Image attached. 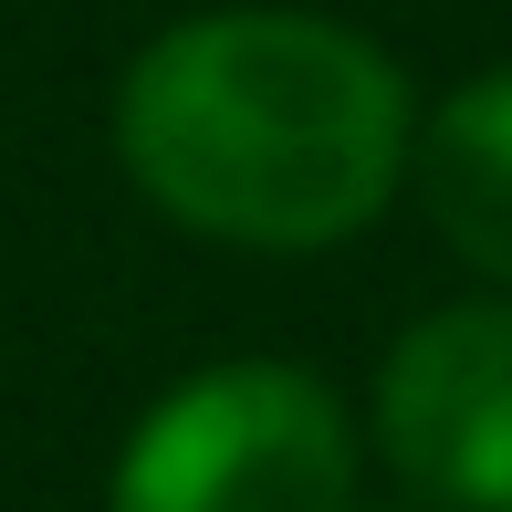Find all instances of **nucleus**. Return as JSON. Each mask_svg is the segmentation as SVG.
<instances>
[{
	"label": "nucleus",
	"instance_id": "1",
	"mask_svg": "<svg viewBox=\"0 0 512 512\" xmlns=\"http://www.w3.org/2000/svg\"><path fill=\"white\" fill-rule=\"evenodd\" d=\"M408 74L314 11H189L115 84V157L178 230L324 251L408 189Z\"/></svg>",
	"mask_w": 512,
	"mask_h": 512
},
{
	"label": "nucleus",
	"instance_id": "2",
	"mask_svg": "<svg viewBox=\"0 0 512 512\" xmlns=\"http://www.w3.org/2000/svg\"><path fill=\"white\" fill-rule=\"evenodd\" d=\"M105 512H356V429L304 366H199L126 429Z\"/></svg>",
	"mask_w": 512,
	"mask_h": 512
},
{
	"label": "nucleus",
	"instance_id": "3",
	"mask_svg": "<svg viewBox=\"0 0 512 512\" xmlns=\"http://www.w3.org/2000/svg\"><path fill=\"white\" fill-rule=\"evenodd\" d=\"M377 439L408 492L450 512H512V293L408 324L377 377Z\"/></svg>",
	"mask_w": 512,
	"mask_h": 512
},
{
	"label": "nucleus",
	"instance_id": "4",
	"mask_svg": "<svg viewBox=\"0 0 512 512\" xmlns=\"http://www.w3.org/2000/svg\"><path fill=\"white\" fill-rule=\"evenodd\" d=\"M408 189H418L439 241H450L492 293H512V63L450 84V95L418 115Z\"/></svg>",
	"mask_w": 512,
	"mask_h": 512
}]
</instances>
